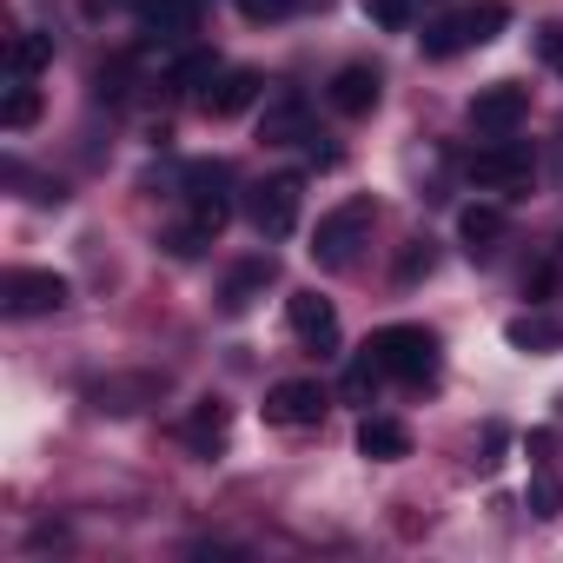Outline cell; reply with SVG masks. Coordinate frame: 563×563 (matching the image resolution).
<instances>
[{
  "label": "cell",
  "mask_w": 563,
  "mask_h": 563,
  "mask_svg": "<svg viewBox=\"0 0 563 563\" xmlns=\"http://www.w3.org/2000/svg\"><path fill=\"white\" fill-rule=\"evenodd\" d=\"M47 60H54V41L47 34H14V47H8V74L14 80H34Z\"/></svg>",
  "instance_id": "obj_18"
},
{
  "label": "cell",
  "mask_w": 563,
  "mask_h": 563,
  "mask_svg": "<svg viewBox=\"0 0 563 563\" xmlns=\"http://www.w3.org/2000/svg\"><path fill=\"white\" fill-rule=\"evenodd\" d=\"M537 47H543L550 60H563V27H543V34H537Z\"/></svg>",
  "instance_id": "obj_29"
},
{
  "label": "cell",
  "mask_w": 563,
  "mask_h": 563,
  "mask_svg": "<svg viewBox=\"0 0 563 563\" xmlns=\"http://www.w3.org/2000/svg\"><path fill=\"white\" fill-rule=\"evenodd\" d=\"M523 113H530V93H523L517 80L477 87V100H471V126H477V133H490V140L517 133V126H523Z\"/></svg>",
  "instance_id": "obj_6"
},
{
  "label": "cell",
  "mask_w": 563,
  "mask_h": 563,
  "mask_svg": "<svg viewBox=\"0 0 563 563\" xmlns=\"http://www.w3.org/2000/svg\"><path fill=\"white\" fill-rule=\"evenodd\" d=\"M265 286H278V265L272 258H245V265H232V278L219 286V306L225 312H245L252 299H265Z\"/></svg>",
  "instance_id": "obj_12"
},
{
  "label": "cell",
  "mask_w": 563,
  "mask_h": 563,
  "mask_svg": "<svg viewBox=\"0 0 563 563\" xmlns=\"http://www.w3.org/2000/svg\"><path fill=\"white\" fill-rule=\"evenodd\" d=\"M464 173H471L477 186H490V192H517V186H530V153H523L517 140H490V146L471 153Z\"/></svg>",
  "instance_id": "obj_7"
},
{
  "label": "cell",
  "mask_w": 563,
  "mask_h": 563,
  "mask_svg": "<svg viewBox=\"0 0 563 563\" xmlns=\"http://www.w3.org/2000/svg\"><path fill=\"white\" fill-rule=\"evenodd\" d=\"M504 339H510L517 352H550L563 332H556V325H543V319H510V332H504Z\"/></svg>",
  "instance_id": "obj_22"
},
{
  "label": "cell",
  "mask_w": 563,
  "mask_h": 563,
  "mask_svg": "<svg viewBox=\"0 0 563 563\" xmlns=\"http://www.w3.org/2000/svg\"><path fill=\"white\" fill-rule=\"evenodd\" d=\"M431 265H438L431 239H411V245H405V258H398V278H405V286H411V278H431Z\"/></svg>",
  "instance_id": "obj_25"
},
{
  "label": "cell",
  "mask_w": 563,
  "mask_h": 563,
  "mask_svg": "<svg viewBox=\"0 0 563 563\" xmlns=\"http://www.w3.org/2000/svg\"><path fill=\"white\" fill-rule=\"evenodd\" d=\"M0 306H8V319L60 312L67 306V278L60 272H41V265H14L8 278H0Z\"/></svg>",
  "instance_id": "obj_3"
},
{
  "label": "cell",
  "mask_w": 563,
  "mask_h": 563,
  "mask_svg": "<svg viewBox=\"0 0 563 563\" xmlns=\"http://www.w3.org/2000/svg\"><path fill=\"white\" fill-rule=\"evenodd\" d=\"M504 225H510V219H504L497 206H464V212H457V239H464L471 252H497Z\"/></svg>",
  "instance_id": "obj_16"
},
{
  "label": "cell",
  "mask_w": 563,
  "mask_h": 563,
  "mask_svg": "<svg viewBox=\"0 0 563 563\" xmlns=\"http://www.w3.org/2000/svg\"><path fill=\"white\" fill-rule=\"evenodd\" d=\"M286 319H292V339L306 352H339V312L319 292H292L286 299Z\"/></svg>",
  "instance_id": "obj_8"
},
{
  "label": "cell",
  "mask_w": 563,
  "mask_h": 563,
  "mask_svg": "<svg viewBox=\"0 0 563 563\" xmlns=\"http://www.w3.org/2000/svg\"><path fill=\"white\" fill-rule=\"evenodd\" d=\"M159 385L166 378H120V385H100L93 398H100V411H140L146 398H159Z\"/></svg>",
  "instance_id": "obj_19"
},
{
  "label": "cell",
  "mask_w": 563,
  "mask_h": 563,
  "mask_svg": "<svg viewBox=\"0 0 563 563\" xmlns=\"http://www.w3.org/2000/svg\"><path fill=\"white\" fill-rule=\"evenodd\" d=\"M306 0H239V14L245 21H286V14H299Z\"/></svg>",
  "instance_id": "obj_27"
},
{
  "label": "cell",
  "mask_w": 563,
  "mask_h": 563,
  "mask_svg": "<svg viewBox=\"0 0 563 563\" xmlns=\"http://www.w3.org/2000/svg\"><path fill=\"white\" fill-rule=\"evenodd\" d=\"M358 451H365L372 464H398V457H411V424H398V418H365V424H358Z\"/></svg>",
  "instance_id": "obj_14"
},
{
  "label": "cell",
  "mask_w": 563,
  "mask_h": 563,
  "mask_svg": "<svg viewBox=\"0 0 563 563\" xmlns=\"http://www.w3.org/2000/svg\"><path fill=\"white\" fill-rule=\"evenodd\" d=\"M365 358L378 365V378H398V385H424V378L438 372V339H431L424 325H385V332H372Z\"/></svg>",
  "instance_id": "obj_1"
},
{
  "label": "cell",
  "mask_w": 563,
  "mask_h": 563,
  "mask_svg": "<svg viewBox=\"0 0 563 563\" xmlns=\"http://www.w3.org/2000/svg\"><path fill=\"white\" fill-rule=\"evenodd\" d=\"M258 87H265V80H258L252 67H232V74H219V80L199 87V113H206V120H239V113L258 100Z\"/></svg>",
  "instance_id": "obj_9"
},
{
  "label": "cell",
  "mask_w": 563,
  "mask_h": 563,
  "mask_svg": "<svg viewBox=\"0 0 563 563\" xmlns=\"http://www.w3.org/2000/svg\"><path fill=\"white\" fill-rule=\"evenodd\" d=\"M225 438H232V411H225L219 398H199V405L179 418V444H186V451H199V457H219V451H225Z\"/></svg>",
  "instance_id": "obj_11"
},
{
  "label": "cell",
  "mask_w": 563,
  "mask_h": 563,
  "mask_svg": "<svg viewBox=\"0 0 563 563\" xmlns=\"http://www.w3.org/2000/svg\"><path fill=\"white\" fill-rule=\"evenodd\" d=\"M252 225L265 239H292L299 232V179L292 173H272L265 186H252Z\"/></svg>",
  "instance_id": "obj_5"
},
{
  "label": "cell",
  "mask_w": 563,
  "mask_h": 563,
  "mask_svg": "<svg viewBox=\"0 0 563 563\" xmlns=\"http://www.w3.org/2000/svg\"><path fill=\"white\" fill-rule=\"evenodd\" d=\"M378 67H365V60H352V67H339L332 74V87H325V100H332V113H345V120H365L372 107H378Z\"/></svg>",
  "instance_id": "obj_10"
},
{
  "label": "cell",
  "mask_w": 563,
  "mask_h": 563,
  "mask_svg": "<svg viewBox=\"0 0 563 563\" xmlns=\"http://www.w3.org/2000/svg\"><path fill=\"white\" fill-rule=\"evenodd\" d=\"M365 232H372V199H345V206H332L325 219H319V232H312V258L319 265H352V252L365 245Z\"/></svg>",
  "instance_id": "obj_2"
},
{
  "label": "cell",
  "mask_w": 563,
  "mask_h": 563,
  "mask_svg": "<svg viewBox=\"0 0 563 563\" xmlns=\"http://www.w3.org/2000/svg\"><path fill=\"white\" fill-rule=\"evenodd\" d=\"M550 278H556V265H537V272L523 278V299H550Z\"/></svg>",
  "instance_id": "obj_28"
},
{
  "label": "cell",
  "mask_w": 563,
  "mask_h": 563,
  "mask_svg": "<svg viewBox=\"0 0 563 563\" xmlns=\"http://www.w3.org/2000/svg\"><path fill=\"white\" fill-rule=\"evenodd\" d=\"M34 120H41V93H34L27 80H14L8 100H0V126H8V133H27Z\"/></svg>",
  "instance_id": "obj_21"
},
{
  "label": "cell",
  "mask_w": 563,
  "mask_h": 563,
  "mask_svg": "<svg viewBox=\"0 0 563 563\" xmlns=\"http://www.w3.org/2000/svg\"><path fill=\"white\" fill-rule=\"evenodd\" d=\"M140 27L153 41H179L199 27V0H140Z\"/></svg>",
  "instance_id": "obj_13"
},
{
  "label": "cell",
  "mask_w": 563,
  "mask_h": 563,
  "mask_svg": "<svg viewBox=\"0 0 563 563\" xmlns=\"http://www.w3.org/2000/svg\"><path fill=\"white\" fill-rule=\"evenodd\" d=\"M325 385L319 378H286V385H272L265 391V424H278V431H312L319 418H325Z\"/></svg>",
  "instance_id": "obj_4"
},
{
  "label": "cell",
  "mask_w": 563,
  "mask_h": 563,
  "mask_svg": "<svg viewBox=\"0 0 563 563\" xmlns=\"http://www.w3.org/2000/svg\"><path fill=\"white\" fill-rule=\"evenodd\" d=\"M464 47H477L471 41V14H444V21L424 27V60H457Z\"/></svg>",
  "instance_id": "obj_15"
},
{
  "label": "cell",
  "mask_w": 563,
  "mask_h": 563,
  "mask_svg": "<svg viewBox=\"0 0 563 563\" xmlns=\"http://www.w3.org/2000/svg\"><path fill=\"white\" fill-rule=\"evenodd\" d=\"M358 8H365V21L385 27V34H398V27L411 21V0H358Z\"/></svg>",
  "instance_id": "obj_23"
},
{
  "label": "cell",
  "mask_w": 563,
  "mask_h": 563,
  "mask_svg": "<svg viewBox=\"0 0 563 563\" xmlns=\"http://www.w3.org/2000/svg\"><path fill=\"white\" fill-rule=\"evenodd\" d=\"M166 80H173V87H206V80H212V54H186V60H173Z\"/></svg>",
  "instance_id": "obj_26"
},
{
  "label": "cell",
  "mask_w": 563,
  "mask_h": 563,
  "mask_svg": "<svg viewBox=\"0 0 563 563\" xmlns=\"http://www.w3.org/2000/svg\"><path fill=\"white\" fill-rule=\"evenodd\" d=\"M225 219H232V199H225L219 186H212V192H192V219H186V225H192L199 239H219Z\"/></svg>",
  "instance_id": "obj_20"
},
{
  "label": "cell",
  "mask_w": 563,
  "mask_h": 563,
  "mask_svg": "<svg viewBox=\"0 0 563 563\" xmlns=\"http://www.w3.org/2000/svg\"><path fill=\"white\" fill-rule=\"evenodd\" d=\"M258 140H272V146L306 140V100H278V107H265V126H258Z\"/></svg>",
  "instance_id": "obj_17"
},
{
  "label": "cell",
  "mask_w": 563,
  "mask_h": 563,
  "mask_svg": "<svg viewBox=\"0 0 563 563\" xmlns=\"http://www.w3.org/2000/svg\"><path fill=\"white\" fill-rule=\"evenodd\" d=\"M523 504H530V517H556L563 510V490H556V477H530V490H523Z\"/></svg>",
  "instance_id": "obj_24"
}]
</instances>
